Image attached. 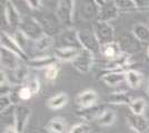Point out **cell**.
Wrapping results in <instances>:
<instances>
[{"mask_svg":"<svg viewBox=\"0 0 149 133\" xmlns=\"http://www.w3.org/2000/svg\"><path fill=\"white\" fill-rule=\"evenodd\" d=\"M24 85L30 90L31 92H32V94L38 93L39 90H40V81H39V79H38L36 76H28V79L26 80V82Z\"/></svg>","mask_w":149,"mask_h":133,"instance_id":"1f68e13d","label":"cell"},{"mask_svg":"<svg viewBox=\"0 0 149 133\" xmlns=\"http://www.w3.org/2000/svg\"><path fill=\"white\" fill-rule=\"evenodd\" d=\"M19 30L25 34L27 38L31 41H37L45 36V32L40 25L38 23V21L33 17L30 16H25L21 19V23L19 27Z\"/></svg>","mask_w":149,"mask_h":133,"instance_id":"3957f363","label":"cell"},{"mask_svg":"<svg viewBox=\"0 0 149 133\" xmlns=\"http://www.w3.org/2000/svg\"><path fill=\"white\" fill-rule=\"evenodd\" d=\"M132 34L141 43L149 42V28L143 23H136L132 27Z\"/></svg>","mask_w":149,"mask_h":133,"instance_id":"484cf974","label":"cell"},{"mask_svg":"<svg viewBox=\"0 0 149 133\" xmlns=\"http://www.w3.org/2000/svg\"><path fill=\"white\" fill-rule=\"evenodd\" d=\"M33 18L37 20L38 23L42 28L45 34L49 36V37H57L60 36L62 33V25L59 21L58 17L55 12H50V11H45L40 10L37 11L36 14L33 16Z\"/></svg>","mask_w":149,"mask_h":133,"instance_id":"6da1fadb","label":"cell"},{"mask_svg":"<svg viewBox=\"0 0 149 133\" xmlns=\"http://www.w3.org/2000/svg\"><path fill=\"white\" fill-rule=\"evenodd\" d=\"M0 48H5L7 50L13 52L22 61H27L28 60L27 53H25L24 51L21 50V48L16 42V40H15L13 34H9L5 30H1V33H0Z\"/></svg>","mask_w":149,"mask_h":133,"instance_id":"9c48e42d","label":"cell"},{"mask_svg":"<svg viewBox=\"0 0 149 133\" xmlns=\"http://www.w3.org/2000/svg\"><path fill=\"white\" fill-rule=\"evenodd\" d=\"M3 133H18V131L16 130L15 125H8V127L3 130Z\"/></svg>","mask_w":149,"mask_h":133,"instance_id":"60d3db41","label":"cell"},{"mask_svg":"<svg viewBox=\"0 0 149 133\" xmlns=\"http://www.w3.org/2000/svg\"><path fill=\"white\" fill-rule=\"evenodd\" d=\"M67 102H68V95L63 92H60L58 94L51 96L47 102V105L51 110H58V109L63 108L67 104Z\"/></svg>","mask_w":149,"mask_h":133,"instance_id":"d4e9b609","label":"cell"},{"mask_svg":"<svg viewBox=\"0 0 149 133\" xmlns=\"http://www.w3.org/2000/svg\"><path fill=\"white\" fill-rule=\"evenodd\" d=\"M31 115V109L28 105L19 104L13 108V125L18 133H24Z\"/></svg>","mask_w":149,"mask_h":133,"instance_id":"ba28073f","label":"cell"},{"mask_svg":"<svg viewBox=\"0 0 149 133\" xmlns=\"http://www.w3.org/2000/svg\"><path fill=\"white\" fill-rule=\"evenodd\" d=\"M7 83H10L9 82V78H8L7 73L5 72V70L1 69V71H0V85H3V84H7Z\"/></svg>","mask_w":149,"mask_h":133,"instance_id":"f35d334b","label":"cell"},{"mask_svg":"<svg viewBox=\"0 0 149 133\" xmlns=\"http://www.w3.org/2000/svg\"><path fill=\"white\" fill-rule=\"evenodd\" d=\"M11 105H13V102L10 100L9 95L0 96V111H1V114L5 113Z\"/></svg>","mask_w":149,"mask_h":133,"instance_id":"e575fe53","label":"cell"},{"mask_svg":"<svg viewBox=\"0 0 149 133\" xmlns=\"http://www.w3.org/2000/svg\"><path fill=\"white\" fill-rule=\"evenodd\" d=\"M115 5L120 10H132L136 9V0H115Z\"/></svg>","mask_w":149,"mask_h":133,"instance_id":"d6a6232c","label":"cell"},{"mask_svg":"<svg viewBox=\"0 0 149 133\" xmlns=\"http://www.w3.org/2000/svg\"><path fill=\"white\" fill-rule=\"evenodd\" d=\"M33 133H51L48 130V129H42V127H39V129H36L35 131H33Z\"/></svg>","mask_w":149,"mask_h":133,"instance_id":"b9f144b4","label":"cell"},{"mask_svg":"<svg viewBox=\"0 0 149 133\" xmlns=\"http://www.w3.org/2000/svg\"><path fill=\"white\" fill-rule=\"evenodd\" d=\"M124 52L121 51L120 47L117 41L111 42V43H107L101 45V50H100V54L102 57H105L108 61H112L118 59Z\"/></svg>","mask_w":149,"mask_h":133,"instance_id":"ffe728a7","label":"cell"},{"mask_svg":"<svg viewBox=\"0 0 149 133\" xmlns=\"http://www.w3.org/2000/svg\"><path fill=\"white\" fill-rule=\"evenodd\" d=\"M81 17L87 21H93L98 20V14H99V6L96 0L93 1H84L81 5L80 9Z\"/></svg>","mask_w":149,"mask_h":133,"instance_id":"2e32d148","label":"cell"},{"mask_svg":"<svg viewBox=\"0 0 149 133\" xmlns=\"http://www.w3.org/2000/svg\"><path fill=\"white\" fill-rule=\"evenodd\" d=\"M99 6L98 22H110L111 20L117 19L119 17V9L115 5V1L108 0H96Z\"/></svg>","mask_w":149,"mask_h":133,"instance_id":"8992f818","label":"cell"},{"mask_svg":"<svg viewBox=\"0 0 149 133\" xmlns=\"http://www.w3.org/2000/svg\"><path fill=\"white\" fill-rule=\"evenodd\" d=\"M21 62H22V60L17 54H15L13 52L7 50L5 48H0V63H1V68L13 71L15 69H17V67Z\"/></svg>","mask_w":149,"mask_h":133,"instance_id":"4fadbf2b","label":"cell"},{"mask_svg":"<svg viewBox=\"0 0 149 133\" xmlns=\"http://www.w3.org/2000/svg\"><path fill=\"white\" fill-rule=\"evenodd\" d=\"M117 42H118L121 51L126 54H128V56H131L134 53L139 52L141 50V47H143V43L132 33H123V34H120Z\"/></svg>","mask_w":149,"mask_h":133,"instance_id":"52a82bcc","label":"cell"},{"mask_svg":"<svg viewBox=\"0 0 149 133\" xmlns=\"http://www.w3.org/2000/svg\"><path fill=\"white\" fill-rule=\"evenodd\" d=\"M104 105H95L93 108L82 109L77 112V115L86 121H97L100 118V115L105 112Z\"/></svg>","mask_w":149,"mask_h":133,"instance_id":"44dd1931","label":"cell"},{"mask_svg":"<svg viewBox=\"0 0 149 133\" xmlns=\"http://www.w3.org/2000/svg\"><path fill=\"white\" fill-rule=\"evenodd\" d=\"M60 40H61V45L60 47H68V48H77V49H82L81 44L78 39V31L72 30V29H66L63 30L60 34Z\"/></svg>","mask_w":149,"mask_h":133,"instance_id":"ac0fdd59","label":"cell"},{"mask_svg":"<svg viewBox=\"0 0 149 133\" xmlns=\"http://www.w3.org/2000/svg\"><path fill=\"white\" fill-rule=\"evenodd\" d=\"M102 81L109 87H117L126 81V71L125 70H115V71H107L101 76Z\"/></svg>","mask_w":149,"mask_h":133,"instance_id":"d6986e66","label":"cell"},{"mask_svg":"<svg viewBox=\"0 0 149 133\" xmlns=\"http://www.w3.org/2000/svg\"><path fill=\"white\" fill-rule=\"evenodd\" d=\"M143 81V74L134 69H129L126 71V83L131 89H139Z\"/></svg>","mask_w":149,"mask_h":133,"instance_id":"603a6c76","label":"cell"},{"mask_svg":"<svg viewBox=\"0 0 149 133\" xmlns=\"http://www.w3.org/2000/svg\"><path fill=\"white\" fill-rule=\"evenodd\" d=\"M137 8H148L149 7V1L148 0H136Z\"/></svg>","mask_w":149,"mask_h":133,"instance_id":"ab89813d","label":"cell"},{"mask_svg":"<svg viewBox=\"0 0 149 133\" xmlns=\"http://www.w3.org/2000/svg\"><path fill=\"white\" fill-rule=\"evenodd\" d=\"M29 68L33 69H48L50 67L57 64V59L52 56H40V57L30 58L26 61Z\"/></svg>","mask_w":149,"mask_h":133,"instance_id":"9a60e30c","label":"cell"},{"mask_svg":"<svg viewBox=\"0 0 149 133\" xmlns=\"http://www.w3.org/2000/svg\"><path fill=\"white\" fill-rule=\"evenodd\" d=\"M57 76H58V67H57V64H55V65H52V67H50V68L46 70V79L48 81L56 80Z\"/></svg>","mask_w":149,"mask_h":133,"instance_id":"8d00e7d4","label":"cell"},{"mask_svg":"<svg viewBox=\"0 0 149 133\" xmlns=\"http://www.w3.org/2000/svg\"><path fill=\"white\" fill-rule=\"evenodd\" d=\"M95 64V54L87 50L80 51L78 57L72 61V65L76 70H78L81 73H87L93 69Z\"/></svg>","mask_w":149,"mask_h":133,"instance_id":"8fae6325","label":"cell"},{"mask_svg":"<svg viewBox=\"0 0 149 133\" xmlns=\"http://www.w3.org/2000/svg\"><path fill=\"white\" fill-rule=\"evenodd\" d=\"M128 107H129L131 113L137 114V115H143L145 109H146V100L143 98L134 99Z\"/></svg>","mask_w":149,"mask_h":133,"instance_id":"f1b7e54d","label":"cell"},{"mask_svg":"<svg viewBox=\"0 0 149 133\" xmlns=\"http://www.w3.org/2000/svg\"><path fill=\"white\" fill-rule=\"evenodd\" d=\"M47 129L51 133H67V124L61 118H54L49 121Z\"/></svg>","mask_w":149,"mask_h":133,"instance_id":"4316f807","label":"cell"},{"mask_svg":"<svg viewBox=\"0 0 149 133\" xmlns=\"http://www.w3.org/2000/svg\"><path fill=\"white\" fill-rule=\"evenodd\" d=\"M11 72H13V81H11V84L17 85V84L26 82V80L28 79V76H29V67L25 62H21L17 67V69H15Z\"/></svg>","mask_w":149,"mask_h":133,"instance_id":"7402d4cb","label":"cell"},{"mask_svg":"<svg viewBox=\"0 0 149 133\" xmlns=\"http://www.w3.org/2000/svg\"><path fill=\"white\" fill-rule=\"evenodd\" d=\"M32 95H33L32 92H31L27 87H25V85L20 87V89H19V98H20L21 101H27V100H29Z\"/></svg>","mask_w":149,"mask_h":133,"instance_id":"74e56055","label":"cell"},{"mask_svg":"<svg viewBox=\"0 0 149 133\" xmlns=\"http://www.w3.org/2000/svg\"><path fill=\"white\" fill-rule=\"evenodd\" d=\"M147 56H148V58H149V47H148V49H147Z\"/></svg>","mask_w":149,"mask_h":133,"instance_id":"ee69618b","label":"cell"},{"mask_svg":"<svg viewBox=\"0 0 149 133\" xmlns=\"http://www.w3.org/2000/svg\"><path fill=\"white\" fill-rule=\"evenodd\" d=\"M91 127L86 123V122H80V123H77L74 124V127L69 130L68 133H91Z\"/></svg>","mask_w":149,"mask_h":133,"instance_id":"836d02e7","label":"cell"},{"mask_svg":"<svg viewBox=\"0 0 149 133\" xmlns=\"http://www.w3.org/2000/svg\"><path fill=\"white\" fill-rule=\"evenodd\" d=\"M78 39L84 50H87L93 53L95 56L100 53L101 44L97 38L96 33L91 29H81L78 30Z\"/></svg>","mask_w":149,"mask_h":133,"instance_id":"277c9868","label":"cell"},{"mask_svg":"<svg viewBox=\"0 0 149 133\" xmlns=\"http://www.w3.org/2000/svg\"><path fill=\"white\" fill-rule=\"evenodd\" d=\"M93 31L101 45L115 42V29L109 22H98L95 25Z\"/></svg>","mask_w":149,"mask_h":133,"instance_id":"30bf717a","label":"cell"},{"mask_svg":"<svg viewBox=\"0 0 149 133\" xmlns=\"http://www.w3.org/2000/svg\"><path fill=\"white\" fill-rule=\"evenodd\" d=\"M55 42V40L52 37H49L47 34L42 36L41 38L33 42V49L38 52H42V51H47L52 47V44Z\"/></svg>","mask_w":149,"mask_h":133,"instance_id":"83f0119b","label":"cell"},{"mask_svg":"<svg viewBox=\"0 0 149 133\" xmlns=\"http://www.w3.org/2000/svg\"><path fill=\"white\" fill-rule=\"evenodd\" d=\"M115 121H116V113L112 110L106 109L105 112L101 114L100 118L97 120V123L101 127H109L115 123Z\"/></svg>","mask_w":149,"mask_h":133,"instance_id":"f546056e","label":"cell"},{"mask_svg":"<svg viewBox=\"0 0 149 133\" xmlns=\"http://www.w3.org/2000/svg\"><path fill=\"white\" fill-rule=\"evenodd\" d=\"M26 5H27L28 8H30L31 10H33L36 12L42 10V8H44L42 1H40V0H27L26 1Z\"/></svg>","mask_w":149,"mask_h":133,"instance_id":"d590c367","label":"cell"},{"mask_svg":"<svg viewBox=\"0 0 149 133\" xmlns=\"http://www.w3.org/2000/svg\"><path fill=\"white\" fill-rule=\"evenodd\" d=\"M146 91H147V94L149 95V79L147 80V84H146Z\"/></svg>","mask_w":149,"mask_h":133,"instance_id":"7bdbcfd3","label":"cell"},{"mask_svg":"<svg viewBox=\"0 0 149 133\" xmlns=\"http://www.w3.org/2000/svg\"><path fill=\"white\" fill-rule=\"evenodd\" d=\"M126 123L136 133H147L149 131V122L143 115H137L130 112L126 115Z\"/></svg>","mask_w":149,"mask_h":133,"instance_id":"7c38bea8","label":"cell"},{"mask_svg":"<svg viewBox=\"0 0 149 133\" xmlns=\"http://www.w3.org/2000/svg\"><path fill=\"white\" fill-rule=\"evenodd\" d=\"M2 16H3V21L10 29L13 31L19 30V27L21 23V14L20 11L15 6L13 1H3L2 6Z\"/></svg>","mask_w":149,"mask_h":133,"instance_id":"5b68a950","label":"cell"},{"mask_svg":"<svg viewBox=\"0 0 149 133\" xmlns=\"http://www.w3.org/2000/svg\"><path fill=\"white\" fill-rule=\"evenodd\" d=\"M74 5L76 1L72 0H60L57 2L55 13L65 29H71L74 25Z\"/></svg>","mask_w":149,"mask_h":133,"instance_id":"7a4b0ae2","label":"cell"},{"mask_svg":"<svg viewBox=\"0 0 149 133\" xmlns=\"http://www.w3.org/2000/svg\"><path fill=\"white\" fill-rule=\"evenodd\" d=\"M16 42L18 43V45L21 48V50L24 51L25 53H27V49H28V44H29V39L26 37L25 34L20 30H17L15 31V33L13 34Z\"/></svg>","mask_w":149,"mask_h":133,"instance_id":"4dcf8cb0","label":"cell"},{"mask_svg":"<svg viewBox=\"0 0 149 133\" xmlns=\"http://www.w3.org/2000/svg\"><path fill=\"white\" fill-rule=\"evenodd\" d=\"M106 101L111 104H117V105H129L132 100L126 92H115L108 95L106 98Z\"/></svg>","mask_w":149,"mask_h":133,"instance_id":"cb8c5ba5","label":"cell"},{"mask_svg":"<svg viewBox=\"0 0 149 133\" xmlns=\"http://www.w3.org/2000/svg\"><path fill=\"white\" fill-rule=\"evenodd\" d=\"M98 100V94L93 90H85L76 96V104L82 109H89L96 105Z\"/></svg>","mask_w":149,"mask_h":133,"instance_id":"5bb4252c","label":"cell"},{"mask_svg":"<svg viewBox=\"0 0 149 133\" xmlns=\"http://www.w3.org/2000/svg\"><path fill=\"white\" fill-rule=\"evenodd\" d=\"M82 50V49H81ZM80 49L77 48H68V47H57L55 51H54V57L56 58L57 60L60 61H74L76 58L78 57V54L80 53Z\"/></svg>","mask_w":149,"mask_h":133,"instance_id":"e0dca14e","label":"cell"}]
</instances>
